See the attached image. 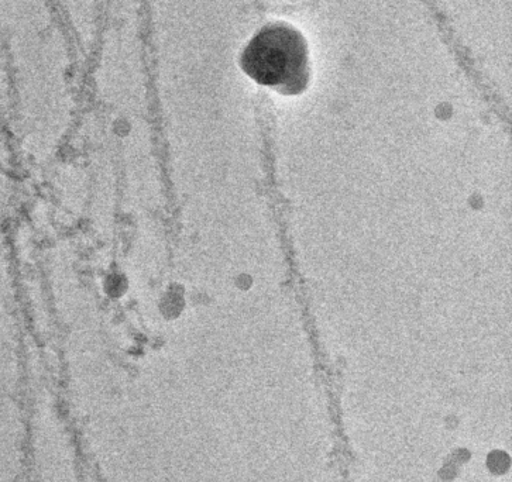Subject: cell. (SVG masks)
Returning <instances> with one entry per match:
<instances>
[{"mask_svg": "<svg viewBox=\"0 0 512 482\" xmlns=\"http://www.w3.org/2000/svg\"><path fill=\"white\" fill-rule=\"evenodd\" d=\"M240 67L256 84L281 95H300L311 78L307 40L290 24H267L247 43Z\"/></svg>", "mask_w": 512, "mask_h": 482, "instance_id": "1", "label": "cell"}]
</instances>
